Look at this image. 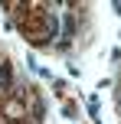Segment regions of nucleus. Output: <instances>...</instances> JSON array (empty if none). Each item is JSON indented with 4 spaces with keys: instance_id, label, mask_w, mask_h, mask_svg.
Segmentation results:
<instances>
[{
    "instance_id": "obj_1",
    "label": "nucleus",
    "mask_w": 121,
    "mask_h": 124,
    "mask_svg": "<svg viewBox=\"0 0 121 124\" xmlns=\"http://www.w3.org/2000/svg\"><path fill=\"white\" fill-rule=\"evenodd\" d=\"M10 16L16 23V30L23 33V39L33 46H46L56 36V16L46 3H16V0H10Z\"/></svg>"
}]
</instances>
